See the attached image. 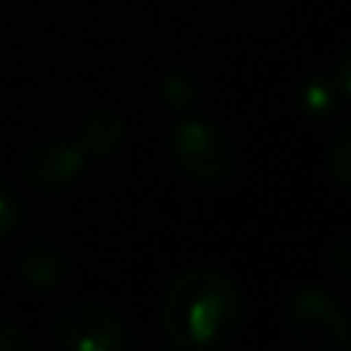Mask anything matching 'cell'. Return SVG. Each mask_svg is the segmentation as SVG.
<instances>
[{"mask_svg": "<svg viewBox=\"0 0 351 351\" xmlns=\"http://www.w3.org/2000/svg\"><path fill=\"white\" fill-rule=\"evenodd\" d=\"M241 315V290L216 268L179 274L164 299V330L182 351H222L237 336Z\"/></svg>", "mask_w": 351, "mask_h": 351, "instance_id": "obj_1", "label": "cell"}, {"mask_svg": "<svg viewBox=\"0 0 351 351\" xmlns=\"http://www.w3.org/2000/svg\"><path fill=\"white\" fill-rule=\"evenodd\" d=\"M287 330L305 351H339L348 342V311L330 290L302 287L287 305Z\"/></svg>", "mask_w": 351, "mask_h": 351, "instance_id": "obj_2", "label": "cell"}, {"mask_svg": "<svg viewBox=\"0 0 351 351\" xmlns=\"http://www.w3.org/2000/svg\"><path fill=\"white\" fill-rule=\"evenodd\" d=\"M173 158L188 179L200 185H222L234 173L231 139L210 121H182L173 130Z\"/></svg>", "mask_w": 351, "mask_h": 351, "instance_id": "obj_3", "label": "cell"}, {"mask_svg": "<svg viewBox=\"0 0 351 351\" xmlns=\"http://www.w3.org/2000/svg\"><path fill=\"white\" fill-rule=\"evenodd\" d=\"M56 342L65 351H123L127 333L114 311L96 302L65 308L53 324Z\"/></svg>", "mask_w": 351, "mask_h": 351, "instance_id": "obj_4", "label": "cell"}, {"mask_svg": "<svg viewBox=\"0 0 351 351\" xmlns=\"http://www.w3.org/2000/svg\"><path fill=\"white\" fill-rule=\"evenodd\" d=\"M86 167V152L77 142H43L22 160V179L37 191H59L71 185Z\"/></svg>", "mask_w": 351, "mask_h": 351, "instance_id": "obj_5", "label": "cell"}, {"mask_svg": "<svg viewBox=\"0 0 351 351\" xmlns=\"http://www.w3.org/2000/svg\"><path fill=\"white\" fill-rule=\"evenodd\" d=\"M19 278L34 290H53L65 278V256L53 243H31L19 253Z\"/></svg>", "mask_w": 351, "mask_h": 351, "instance_id": "obj_6", "label": "cell"}, {"mask_svg": "<svg viewBox=\"0 0 351 351\" xmlns=\"http://www.w3.org/2000/svg\"><path fill=\"white\" fill-rule=\"evenodd\" d=\"M127 127L114 111H93L80 121L77 145L86 152V158H108L123 145Z\"/></svg>", "mask_w": 351, "mask_h": 351, "instance_id": "obj_7", "label": "cell"}, {"mask_svg": "<svg viewBox=\"0 0 351 351\" xmlns=\"http://www.w3.org/2000/svg\"><path fill=\"white\" fill-rule=\"evenodd\" d=\"M299 102H302V111L311 117H327L330 111L339 105V84L327 77H311L305 80L302 93H299Z\"/></svg>", "mask_w": 351, "mask_h": 351, "instance_id": "obj_8", "label": "cell"}, {"mask_svg": "<svg viewBox=\"0 0 351 351\" xmlns=\"http://www.w3.org/2000/svg\"><path fill=\"white\" fill-rule=\"evenodd\" d=\"M327 164H330V176H333L346 191H351V123L336 133L333 145H330V154H327Z\"/></svg>", "mask_w": 351, "mask_h": 351, "instance_id": "obj_9", "label": "cell"}, {"mask_svg": "<svg viewBox=\"0 0 351 351\" xmlns=\"http://www.w3.org/2000/svg\"><path fill=\"white\" fill-rule=\"evenodd\" d=\"M194 80L188 77V74H170V77L160 84V96H164V102L170 105V108H188V105L194 102Z\"/></svg>", "mask_w": 351, "mask_h": 351, "instance_id": "obj_10", "label": "cell"}, {"mask_svg": "<svg viewBox=\"0 0 351 351\" xmlns=\"http://www.w3.org/2000/svg\"><path fill=\"white\" fill-rule=\"evenodd\" d=\"M327 268L336 278L351 280V234H342L330 243L327 250Z\"/></svg>", "mask_w": 351, "mask_h": 351, "instance_id": "obj_11", "label": "cell"}, {"mask_svg": "<svg viewBox=\"0 0 351 351\" xmlns=\"http://www.w3.org/2000/svg\"><path fill=\"white\" fill-rule=\"evenodd\" d=\"M0 351H31L28 336L6 317H0Z\"/></svg>", "mask_w": 351, "mask_h": 351, "instance_id": "obj_12", "label": "cell"}, {"mask_svg": "<svg viewBox=\"0 0 351 351\" xmlns=\"http://www.w3.org/2000/svg\"><path fill=\"white\" fill-rule=\"evenodd\" d=\"M19 225V200L0 185V237H6Z\"/></svg>", "mask_w": 351, "mask_h": 351, "instance_id": "obj_13", "label": "cell"}, {"mask_svg": "<svg viewBox=\"0 0 351 351\" xmlns=\"http://www.w3.org/2000/svg\"><path fill=\"white\" fill-rule=\"evenodd\" d=\"M336 84L346 96H351V47L342 49L339 62H336Z\"/></svg>", "mask_w": 351, "mask_h": 351, "instance_id": "obj_14", "label": "cell"}, {"mask_svg": "<svg viewBox=\"0 0 351 351\" xmlns=\"http://www.w3.org/2000/svg\"><path fill=\"white\" fill-rule=\"evenodd\" d=\"M346 346H348V351H351V342H346Z\"/></svg>", "mask_w": 351, "mask_h": 351, "instance_id": "obj_15", "label": "cell"}, {"mask_svg": "<svg viewBox=\"0 0 351 351\" xmlns=\"http://www.w3.org/2000/svg\"><path fill=\"white\" fill-rule=\"evenodd\" d=\"M179 351H182V348H179Z\"/></svg>", "mask_w": 351, "mask_h": 351, "instance_id": "obj_16", "label": "cell"}]
</instances>
